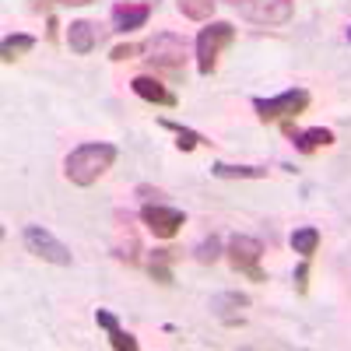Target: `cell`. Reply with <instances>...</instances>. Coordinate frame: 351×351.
<instances>
[{
  "label": "cell",
  "mask_w": 351,
  "mask_h": 351,
  "mask_svg": "<svg viewBox=\"0 0 351 351\" xmlns=\"http://www.w3.org/2000/svg\"><path fill=\"white\" fill-rule=\"evenodd\" d=\"M137 4H148V0H137Z\"/></svg>",
  "instance_id": "29"
},
{
  "label": "cell",
  "mask_w": 351,
  "mask_h": 351,
  "mask_svg": "<svg viewBox=\"0 0 351 351\" xmlns=\"http://www.w3.org/2000/svg\"><path fill=\"white\" fill-rule=\"evenodd\" d=\"M291 281H295V291H302V295H306V291H309V263H299Z\"/></svg>",
  "instance_id": "24"
},
{
  "label": "cell",
  "mask_w": 351,
  "mask_h": 351,
  "mask_svg": "<svg viewBox=\"0 0 351 351\" xmlns=\"http://www.w3.org/2000/svg\"><path fill=\"white\" fill-rule=\"evenodd\" d=\"M148 274H152L158 285H172V263H165V260H148Z\"/></svg>",
  "instance_id": "21"
},
{
  "label": "cell",
  "mask_w": 351,
  "mask_h": 351,
  "mask_svg": "<svg viewBox=\"0 0 351 351\" xmlns=\"http://www.w3.org/2000/svg\"><path fill=\"white\" fill-rule=\"evenodd\" d=\"M21 239H25V246H28V253H36L39 260H46V263H56V267H71V250L53 236V232H46L43 225H25V232H21Z\"/></svg>",
  "instance_id": "6"
},
{
  "label": "cell",
  "mask_w": 351,
  "mask_h": 351,
  "mask_svg": "<svg viewBox=\"0 0 351 351\" xmlns=\"http://www.w3.org/2000/svg\"><path fill=\"white\" fill-rule=\"evenodd\" d=\"M32 49H36V36H28V32L8 36V39H4V46H0V60H4V64H14L18 56L32 53Z\"/></svg>",
  "instance_id": "17"
},
{
  "label": "cell",
  "mask_w": 351,
  "mask_h": 351,
  "mask_svg": "<svg viewBox=\"0 0 351 351\" xmlns=\"http://www.w3.org/2000/svg\"><path fill=\"white\" fill-rule=\"evenodd\" d=\"M225 4H236V8H243V4H250V0H225Z\"/></svg>",
  "instance_id": "27"
},
{
  "label": "cell",
  "mask_w": 351,
  "mask_h": 351,
  "mask_svg": "<svg viewBox=\"0 0 351 351\" xmlns=\"http://www.w3.org/2000/svg\"><path fill=\"white\" fill-rule=\"evenodd\" d=\"M109 18H112V28H116V32H137V28L148 25V18H152V4L120 0V4H112Z\"/></svg>",
  "instance_id": "9"
},
{
  "label": "cell",
  "mask_w": 351,
  "mask_h": 351,
  "mask_svg": "<svg viewBox=\"0 0 351 351\" xmlns=\"http://www.w3.org/2000/svg\"><path fill=\"white\" fill-rule=\"evenodd\" d=\"M99 39H102V32H99V25L95 21H71L67 25V46L77 53V56H88L95 46H99Z\"/></svg>",
  "instance_id": "12"
},
{
  "label": "cell",
  "mask_w": 351,
  "mask_h": 351,
  "mask_svg": "<svg viewBox=\"0 0 351 351\" xmlns=\"http://www.w3.org/2000/svg\"><path fill=\"white\" fill-rule=\"evenodd\" d=\"M253 109L263 123H274V120H291L309 109V92L306 88H288L281 95H271V99H253Z\"/></svg>",
  "instance_id": "5"
},
{
  "label": "cell",
  "mask_w": 351,
  "mask_h": 351,
  "mask_svg": "<svg viewBox=\"0 0 351 351\" xmlns=\"http://www.w3.org/2000/svg\"><path fill=\"white\" fill-rule=\"evenodd\" d=\"M134 56H141V43H123V46H116L109 60L116 64H123V60H134Z\"/></svg>",
  "instance_id": "22"
},
{
  "label": "cell",
  "mask_w": 351,
  "mask_h": 351,
  "mask_svg": "<svg viewBox=\"0 0 351 351\" xmlns=\"http://www.w3.org/2000/svg\"><path fill=\"white\" fill-rule=\"evenodd\" d=\"M130 88H134V95H137V99L152 102V106H169V109H176V106H180V99H176V92H169V84H162L158 77L137 74V77L130 81Z\"/></svg>",
  "instance_id": "10"
},
{
  "label": "cell",
  "mask_w": 351,
  "mask_h": 351,
  "mask_svg": "<svg viewBox=\"0 0 351 351\" xmlns=\"http://www.w3.org/2000/svg\"><path fill=\"white\" fill-rule=\"evenodd\" d=\"M95 324L109 334V330H116V327H120V316H116L112 309H95Z\"/></svg>",
  "instance_id": "23"
},
{
  "label": "cell",
  "mask_w": 351,
  "mask_h": 351,
  "mask_svg": "<svg viewBox=\"0 0 351 351\" xmlns=\"http://www.w3.org/2000/svg\"><path fill=\"white\" fill-rule=\"evenodd\" d=\"M137 197H141L144 204H152V200H158V197H162V190H152V186H137Z\"/></svg>",
  "instance_id": "25"
},
{
  "label": "cell",
  "mask_w": 351,
  "mask_h": 351,
  "mask_svg": "<svg viewBox=\"0 0 351 351\" xmlns=\"http://www.w3.org/2000/svg\"><path fill=\"white\" fill-rule=\"evenodd\" d=\"M176 8H180V14L190 18V21H208L218 8V0H176Z\"/></svg>",
  "instance_id": "18"
},
{
  "label": "cell",
  "mask_w": 351,
  "mask_h": 351,
  "mask_svg": "<svg viewBox=\"0 0 351 351\" xmlns=\"http://www.w3.org/2000/svg\"><path fill=\"white\" fill-rule=\"evenodd\" d=\"M141 221L148 225L158 239H172L176 232L186 225V215L180 208H169V204H162V200H152V204L141 208Z\"/></svg>",
  "instance_id": "7"
},
{
  "label": "cell",
  "mask_w": 351,
  "mask_h": 351,
  "mask_svg": "<svg viewBox=\"0 0 351 351\" xmlns=\"http://www.w3.org/2000/svg\"><path fill=\"white\" fill-rule=\"evenodd\" d=\"M250 306V295H243V291H218V295L211 299V313L221 319L225 327H239L243 324V313Z\"/></svg>",
  "instance_id": "11"
},
{
  "label": "cell",
  "mask_w": 351,
  "mask_h": 351,
  "mask_svg": "<svg viewBox=\"0 0 351 351\" xmlns=\"http://www.w3.org/2000/svg\"><path fill=\"white\" fill-rule=\"evenodd\" d=\"M225 256L232 263V271L250 278V281H267V274H263L260 267V256H263V243L253 239V236H232L228 246H225Z\"/></svg>",
  "instance_id": "4"
},
{
  "label": "cell",
  "mask_w": 351,
  "mask_h": 351,
  "mask_svg": "<svg viewBox=\"0 0 351 351\" xmlns=\"http://www.w3.org/2000/svg\"><path fill=\"white\" fill-rule=\"evenodd\" d=\"M232 43H236V25L232 21H211L208 28H200V36H197V71L204 77L215 74L221 49H228Z\"/></svg>",
  "instance_id": "2"
},
{
  "label": "cell",
  "mask_w": 351,
  "mask_h": 351,
  "mask_svg": "<svg viewBox=\"0 0 351 351\" xmlns=\"http://www.w3.org/2000/svg\"><path fill=\"white\" fill-rule=\"evenodd\" d=\"M348 43H351V28H348Z\"/></svg>",
  "instance_id": "28"
},
{
  "label": "cell",
  "mask_w": 351,
  "mask_h": 351,
  "mask_svg": "<svg viewBox=\"0 0 351 351\" xmlns=\"http://www.w3.org/2000/svg\"><path fill=\"white\" fill-rule=\"evenodd\" d=\"M288 243H291V250H295L302 260H309L316 250H319V228H313V225H302V228H295L288 236Z\"/></svg>",
  "instance_id": "16"
},
{
  "label": "cell",
  "mask_w": 351,
  "mask_h": 351,
  "mask_svg": "<svg viewBox=\"0 0 351 351\" xmlns=\"http://www.w3.org/2000/svg\"><path fill=\"white\" fill-rule=\"evenodd\" d=\"M285 130L291 134V144H295V152H302V155H313V152H319V148H330V144H334V130H327V127L291 130V127L285 123Z\"/></svg>",
  "instance_id": "13"
},
{
  "label": "cell",
  "mask_w": 351,
  "mask_h": 351,
  "mask_svg": "<svg viewBox=\"0 0 351 351\" xmlns=\"http://www.w3.org/2000/svg\"><path fill=\"white\" fill-rule=\"evenodd\" d=\"M141 56L152 71H180L186 64V43L176 32H158L141 43Z\"/></svg>",
  "instance_id": "3"
},
{
  "label": "cell",
  "mask_w": 351,
  "mask_h": 351,
  "mask_svg": "<svg viewBox=\"0 0 351 351\" xmlns=\"http://www.w3.org/2000/svg\"><path fill=\"white\" fill-rule=\"evenodd\" d=\"M221 253H225V250H221V239H218V236H208V239H200V243L193 246V260H197V263H215Z\"/></svg>",
  "instance_id": "19"
},
{
  "label": "cell",
  "mask_w": 351,
  "mask_h": 351,
  "mask_svg": "<svg viewBox=\"0 0 351 351\" xmlns=\"http://www.w3.org/2000/svg\"><path fill=\"white\" fill-rule=\"evenodd\" d=\"M109 344H112L116 351H137V337H134V334H127L123 327L109 330Z\"/></svg>",
  "instance_id": "20"
},
{
  "label": "cell",
  "mask_w": 351,
  "mask_h": 351,
  "mask_svg": "<svg viewBox=\"0 0 351 351\" xmlns=\"http://www.w3.org/2000/svg\"><path fill=\"white\" fill-rule=\"evenodd\" d=\"M64 8H84V4H92V0H60Z\"/></svg>",
  "instance_id": "26"
},
{
  "label": "cell",
  "mask_w": 351,
  "mask_h": 351,
  "mask_svg": "<svg viewBox=\"0 0 351 351\" xmlns=\"http://www.w3.org/2000/svg\"><path fill=\"white\" fill-rule=\"evenodd\" d=\"M116 162V148L106 141H92V144H77V148L67 155L64 162V176L74 183V186H92L99 183L102 176L112 169Z\"/></svg>",
  "instance_id": "1"
},
{
  "label": "cell",
  "mask_w": 351,
  "mask_h": 351,
  "mask_svg": "<svg viewBox=\"0 0 351 351\" xmlns=\"http://www.w3.org/2000/svg\"><path fill=\"white\" fill-rule=\"evenodd\" d=\"M158 127L176 134V148H180V152H193V148H200V144H211L204 134H197V130H190L183 123H176V120H158Z\"/></svg>",
  "instance_id": "14"
},
{
  "label": "cell",
  "mask_w": 351,
  "mask_h": 351,
  "mask_svg": "<svg viewBox=\"0 0 351 351\" xmlns=\"http://www.w3.org/2000/svg\"><path fill=\"white\" fill-rule=\"evenodd\" d=\"M211 176L218 180H263L267 169L263 165H228V162H211Z\"/></svg>",
  "instance_id": "15"
},
{
  "label": "cell",
  "mask_w": 351,
  "mask_h": 351,
  "mask_svg": "<svg viewBox=\"0 0 351 351\" xmlns=\"http://www.w3.org/2000/svg\"><path fill=\"white\" fill-rule=\"evenodd\" d=\"M291 14H295L291 0H250V4H243V18L253 25H288Z\"/></svg>",
  "instance_id": "8"
}]
</instances>
